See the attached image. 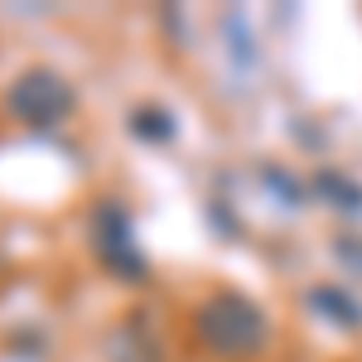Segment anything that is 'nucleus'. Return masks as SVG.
<instances>
[{"label":"nucleus","mask_w":362,"mask_h":362,"mask_svg":"<svg viewBox=\"0 0 362 362\" xmlns=\"http://www.w3.org/2000/svg\"><path fill=\"white\" fill-rule=\"evenodd\" d=\"M194 338L213 358H256L271 338V324L256 300L237 295V290H213L194 309Z\"/></svg>","instance_id":"f257e3e1"},{"label":"nucleus","mask_w":362,"mask_h":362,"mask_svg":"<svg viewBox=\"0 0 362 362\" xmlns=\"http://www.w3.org/2000/svg\"><path fill=\"white\" fill-rule=\"evenodd\" d=\"M5 107L29 131H54V126H63L73 116L78 97H73V87L63 83L54 68H25L10 83V92H5Z\"/></svg>","instance_id":"f03ea898"},{"label":"nucleus","mask_w":362,"mask_h":362,"mask_svg":"<svg viewBox=\"0 0 362 362\" xmlns=\"http://www.w3.org/2000/svg\"><path fill=\"white\" fill-rule=\"evenodd\" d=\"M131 131H136L140 140H174V116H169L165 107H140V112L131 116Z\"/></svg>","instance_id":"423d86ee"},{"label":"nucleus","mask_w":362,"mask_h":362,"mask_svg":"<svg viewBox=\"0 0 362 362\" xmlns=\"http://www.w3.org/2000/svg\"><path fill=\"white\" fill-rule=\"evenodd\" d=\"M314 194L324 203H334V208H343V213H362V189L353 179H343L338 169H319L314 174Z\"/></svg>","instance_id":"39448f33"},{"label":"nucleus","mask_w":362,"mask_h":362,"mask_svg":"<svg viewBox=\"0 0 362 362\" xmlns=\"http://www.w3.org/2000/svg\"><path fill=\"white\" fill-rule=\"evenodd\" d=\"M309 309H319L329 324H338V329H358L362 324V305L343 290V285H314L309 290Z\"/></svg>","instance_id":"20e7f679"},{"label":"nucleus","mask_w":362,"mask_h":362,"mask_svg":"<svg viewBox=\"0 0 362 362\" xmlns=\"http://www.w3.org/2000/svg\"><path fill=\"white\" fill-rule=\"evenodd\" d=\"M92 251H97L102 266L121 280H145V271H150V261L140 256L136 237H131L126 208L112 203V198H102V203L92 208Z\"/></svg>","instance_id":"7ed1b4c3"}]
</instances>
